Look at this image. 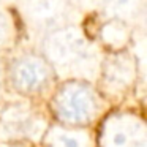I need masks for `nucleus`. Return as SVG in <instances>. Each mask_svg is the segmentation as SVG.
Returning a JSON list of instances; mask_svg holds the SVG:
<instances>
[{
  "instance_id": "11",
  "label": "nucleus",
  "mask_w": 147,
  "mask_h": 147,
  "mask_svg": "<svg viewBox=\"0 0 147 147\" xmlns=\"http://www.w3.org/2000/svg\"><path fill=\"white\" fill-rule=\"evenodd\" d=\"M3 81H5V71H3V67L0 65V90L3 87Z\"/></svg>"
},
{
  "instance_id": "8",
  "label": "nucleus",
  "mask_w": 147,
  "mask_h": 147,
  "mask_svg": "<svg viewBox=\"0 0 147 147\" xmlns=\"http://www.w3.org/2000/svg\"><path fill=\"white\" fill-rule=\"evenodd\" d=\"M106 11L114 19L133 18L141 8L142 0H101Z\"/></svg>"
},
{
  "instance_id": "1",
  "label": "nucleus",
  "mask_w": 147,
  "mask_h": 147,
  "mask_svg": "<svg viewBox=\"0 0 147 147\" xmlns=\"http://www.w3.org/2000/svg\"><path fill=\"white\" fill-rule=\"evenodd\" d=\"M45 59L65 76L84 79L96 65L95 48L86 36L71 27H57L45 40Z\"/></svg>"
},
{
  "instance_id": "4",
  "label": "nucleus",
  "mask_w": 147,
  "mask_h": 147,
  "mask_svg": "<svg viewBox=\"0 0 147 147\" xmlns=\"http://www.w3.org/2000/svg\"><path fill=\"white\" fill-rule=\"evenodd\" d=\"M52 81V67L45 57L36 54L21 55L10 70V82L22 95H40Z\"/></svg>"
},
{
  "instance_id": "7",
  "label": "nucleus",
  "mask_w": 147,
  "mask_h": 147,
  "mask_svg": "<svg viewBox=\"0 0 147 147\" xmlns=\"http://www.w3.org/2000/svg\"><path fill=\"white\" fill-rule=\"evenodd\" d=\"M43 147H96V141L89 127L54 123L43 136Z\"/></svg>"
},
{
  "instance_id": "10",
  "label": "nucleus",
  "mask_w": 147,
  "mask_h": 147,
  "mask_svg": "<svg viewBox=\"0 0 147 147\" xmlns=\"http://www.w3.org/2000/svg\"><path fill=\"white\" fill-rule=\"evenodd\" d=\"M13 36V22L3 8H0V48L7 46Z\"/></svg>"
},
{
  "instance_id": "3",
  "label": "nucleus",
  "mask_w": 147,
  "mask_h": 147,
  "mask_svg": "<svg viewBox=\"0 0 147 147\" xmlns=\"http://www.w3.org/2000/svg\"><path fill=\"white\" fill-rule=\"evenodd\" d=\"M146 138V122L128 111L106 115L95 133L96 147H141Z\"/></svg>"
},
{
  "instance_id": "2",
  "label": "nucleus",
  "mask_w": 147,
  "mask_h": 147,
  "mask_svg": "<svg viewBox=\"0 0 147 147\" xmlns=\"http://www.w3.org/2000/svg\"><path fill=\"white\" fill-rule=\"evenodd\" d=\"M105 101L92 84L84 79L62 82L51 100V111L57 123L67 127H90L100 119Z\"/></svg>"
},
{
  "instance_id": "6",
  "label": "nucleus",
  "mask_w": 147,
  "mask_h": 147,
  "mask_svg": "<svg viewBox=\"0 0 147 147\" xmlns=\"http://www.w3.org/2000/svg\"><path fill=\"white\" fill-rule=\"evenodd\" d=\"M26 16L41 29L62 27L68 14L67 0H21Z\"/></svg>"
},
{
  "instance_id": "9",
  "label": "nucleus",
  "mask_w": 147,
  "mask_h": 147,
  "mask_svg": "<svg viewBox=\"0 0 147 147\" xmlns=\"http://www.w3.org/2000/svg\"><path fill=\"white\" fill-rule=\"evenodd\" d=\"M127 38H128L127 27H125V24L120 22V21L114 19L106 27H103V40H105L108 45L114 46V48H119V46L125 45Z\"/></svg>"
},
{
  "instance_id": "5",
  "label": "nucleus",
  "mask_w": 147,
  "mask_h": 147,
  "mask_svg": "<svg viewBox=\"0 0 147 147\" xmlns=\"http://www.w3.org/2000/svg\"><path fill=\"white\" fill-rule=\"evenodd\" d=\"M136 81V63L127 54L108 59L101 71V90L106 96L120 98L133 87Z\"/></svg>"
}]
</instances>
